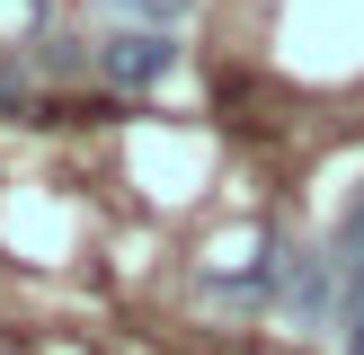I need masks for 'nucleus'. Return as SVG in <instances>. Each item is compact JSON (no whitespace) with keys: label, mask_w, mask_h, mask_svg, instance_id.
<instances>
[{"label":"nucleus","mask_w":364,"mask_h":355,"mask_svg":"<svg viewBox=\"0 0 364 355\" xmlns=\"http://www.w3.org/2000/svg\"><path fill=\"white\" fill-rule=\"evenodd\" d=\"M169 62H178V45H169V36H151V27H134V36H107V45H98V71H107L116 89H151Z\"/></svg>","instance_id":"1"},{"label":"nucleus","mask_w":364,"mask_h":355,"mask_svg":"<svg viewBox=\"0 0 364 355\" xmlns=\"http://www.w3.org/2000/svg\"><path fill=\"white\" fill-rule=\"evenodd\" d=\"M338 258H347V266L364 258V195H355V204H347V222H338Z\"/></svg>","instance_id":"2"},{"label":"nucleus","mask_w":364,"mask_h":355,"mask_svg":"<svg viewBox=\"0 0 364 355\" xmlns=\"http://www.w3.org/2000/svg\"><path fill=\"white\" fill-rule=\"evenodd\" d=\"M124 9H134V18H187L196 0H124Z\"/></svg>","instance_id":"3"},{"label":"nucleus","mask_w":364,"mask_h":355,"mask_svg":"<svg viewBox=\"0 0 364 355\" xmlns=\"http://www.w3.org/2000/svg\"><path fill=\"white\" fill-rule=\"evenodd\" d=\"M347 320H355V337H347V355H364V311H347Z\"/></svg>","instance_id":"4"},{"label":"nucleus","mask_w":364,"mask_h":355,"mask_svg":"<svg viewBox=\"0 0 364 355\" xmlns=\"http://www.w3.org/2000/svg\"><path fill=\"white\" fill-rule=\"evenodd\" d=\"M0 106H18V80H9V71H0Z\"/></svg>","instance_id":"5"}]
</instances>
